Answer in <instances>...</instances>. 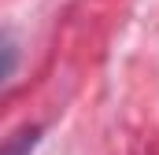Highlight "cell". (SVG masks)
Segmentation results:
<instances>
[{"label":"cell","instance_id":"1","mask_svg":"<svg viewBox=\"0 0 159 155\" xmlns=\"http://www.w3.org/2000/svg\"><path fill=\"white\" fill-rule=\"evenodd\" d=\"M37 140H41V126H22L0 144V155H30L37 148Z\"/></svg>","mask_w":159,"mask_h":155},{"label":"cell","instance_id":"2","mask_svg":"<svg viewBox=\"0 0 159 155\" xmlns=\"http://www.w3.org/2000/svg\"><path fill=\"white\" fill-rule=\"evenodd\" d=\"M15 67H19V44L11 41V33L0 30V85L15 74Z\"/></svg>","mask_w":159,"mask_h":155}]
</instances>
